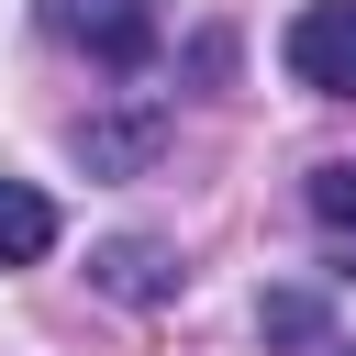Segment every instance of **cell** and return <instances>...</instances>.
<instances>
[{
  "mask_svg": "<svg viewBox=\"0 0 356 356\" xmlns=\"http://www.w3.org/2000/svg\"><path fill=\"white\" fill-rule=\"evenodd\" d=\"M44 22L67 44H89L100 67H145L156 56V0H44Z\"/></svg>",
  "mask_w": 356,
  "mask_h": 356,
  "instance_id": "6da1fadb",
  "label": "cell"
},
{
  "mask_svg": "<svg viewBox=\"0 0 356 356\" xmlns=\"http://www.w3.org/2000/svg\"><path fill=\"white\" fill-rule=\"evenodd\" d=\"M289 78L323 100H356V0H312L289 22Z\"/></svg>",
  "mask_w": 356,
  "mask_h": 356,
  "instance_id": "7a4b0ae2",
  "label": "cell"
},
{
  "mask_svg": "<svg viewBox=\"0 0 356 356\" xmlns=\"http://www.w3.org/2000/svg\"><path fill=\"white\" fill-rule=\"evenodd\" d=\"M156 145H167V111H156V100H134V111H111V122H78V156H89L100 178L156 167Z\"/></svg>",
  "mask_w": 356,
  "mask_h": 356,
  "instance_id": "3957f363",
  "label": "cell"
},
{
  "mask_svg": "<svg viewBox=\"0 0 356 356\" xmlns=\"http://www.w3.org/2000/svg\"><path fill=\"white\" fill-rule=\"evenodd\" d=\"M100 289H111V300H167V289H178V267H167V245L122 234V245H100Z\"/></svg>",
  "mask_w": 356,
  "mask_h": 356,
  "instance_id": "277c9868",
  "label": "cell"
},
{
  "mask_svg": "<svg viewBox=\"0 0 356 356\" xmlns=\"http://www.w3.org/2000/svg\"><path fill=\"white\" fill-rule=\"evenodd\" d=\"M44 245H56V200L22 189V178H0V267H33Z\"/></svg>",
  "mask_w": 356,
  "mask_h": 356,
  "instance_id": "5b68a950",
  "label": "cell"
},
{
  "mask_svg": "<svg viewBox=\"0 0 356 356\" xmlns=\"http://www.w3.org/2000/svg\"><path fill=\"white\" fill-rule=\"evenodd\" d=\"M312 222L334 234V256H345V278H356V167H323V178H312Z\"/></svg>",
  "mask_w": 356,
  "mask_h": 356,
  "instance_id": "8992f818",
  "label": "cell"
},
{
  "mask_svg": "<svg viewBox=\"0 0 356 356\" xmlns=\"http://www.w3.org/2000/svg\"><path fill=\"white\" fill-rule=\"evenodd\" d=\"M267 334H278V345H312V334H323V300H300V289L267 300Z\"/></svg>",
  "mask_w": 356,
  "mask_h": 356,
  "instance_id": "52a82bcc",
  "label": "cell"
}]
</instances>
